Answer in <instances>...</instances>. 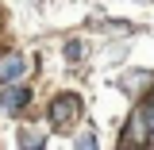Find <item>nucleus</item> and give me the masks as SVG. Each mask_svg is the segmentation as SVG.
Listing matches in <instances>:
<instances>
[{
    "mask_svg": "<svg viewBox=\"0 0 154 150\" xmlns=\"http://www.w3.org/2000/svg\"><path fill=\"white\" fill-rule=\"evenodd\" d=\"M77 112H81V100L66 93V96H58V100H54V108H50V123H54V127H66Z\"/></svg>",
    "mask_w": 154,
    "mask_h": 150,
    "instance_id": "1",
    "label": "nucleus"
},
{
    "mask_svg": "<svg viewBox=\"0 0 154 150\" xmlns=\"http://www.w3.org/2000/svg\"><path fill=\"white\" fill-rule=\"evenodd\" d=\"M27 100H31V93L16 81V85H8V93L0 96V108H4V112H23V108H27Z\"/></svg>",
    "mask_w": 154,
    "mask_h": 150,
    "instance_id": "2",
    "label": "nucleus"
},
{
    "mask_svg": "<svg viewBox=\"0 0 154 150\" xmlns=\"http://www.w3.org/2000/svg\"><path fill=\"white\" fill-rule=\"evenodd\" d=\"M23 69H27V62L19 54H8L4 62H0V85H16V81H23Z\"/></svg>",
    "mask_w": 154,
    "mask_h": 150,
    "instance_id": "3",
    "label": "nucleus"
},
{
    "mask_svg": "<svg viewBox=\"0 0 154 150\" xmlns=\"http://www.w3.org/2000/svg\"><path fill=\"white\" fill-rule=\"evenodd\" d=\"M154 131V104H143V112L131 119V135H139V139H146V135Z\"/></svg>",
    "mask_w": 154,
    "mask_h": 150,
    "instance_id": "4",
    "label": "nucleus"
},
{
    "mask_svg": "<svg viewBox=\"0 0 154 150\" xmlns=\"http://www.w3.org/2000/svg\"><path fill=\"white\" fill-rule=\"evenodd\" d=\"M66 54H69V58H81V54H85V46H81V42H69V46H66Z\"/></svg>",
    "mask_w": 154,
    "mask_h": 150,
    "instance_id": "5",
    "label": "nucleus"
},
{
    "mask_svg": "<svg viewBox=\"0 0 154 150\" xmlns=\"http://www.w3.org/2000/svg\"><path fill=\"white\" fill-rule=\"evenodd\" d=\"M19 142H23V146H38L42 139H38V135H31V131H27V135H23V139H19Z\"/></svg>",
    "mask_w": 154,
    "mask_h": 150,
    "instance_id": "6",
    "label": "nucleus"
}]
</instances>
